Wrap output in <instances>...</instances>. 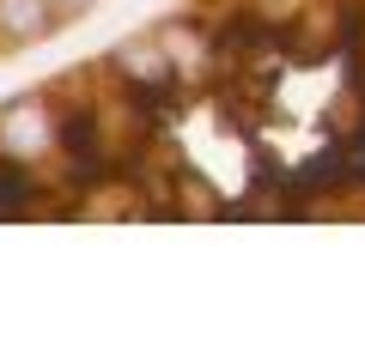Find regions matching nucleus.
I'll use <instances>...</instances> for the list:
<instances>
[{
	"label": "nucleus",
	"instance_id": "f03ea898",
	"mask_svg": "<svg viewBox=\"0 0 365 346\" xmlns=\"http://www.w3.org/2000/svg\"><path fill=\"white\" fill-rule=\"evenodd\" d=\"M104 0H0V67L43 49V43H55L61 31H73Z\"/></svg>",
	"mask_w": 365,
	"mask_h": 346
},
{
	"label": "nucleus",
	"instance_id": "f257e3e1",
	"mask_svg": "<svg viewBox=\"0 0 365 346\" xmlns=\"http://www.w3.org/2000/svg\"><path fill=\"white\" fill-rule=\"evenodd\" d=\"M6 225H365V0H158L0 98Z\"/></svg>",
	"mask_w": 365,
	"mask_h": 346
}]
</instances>
